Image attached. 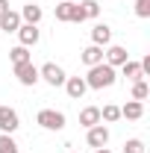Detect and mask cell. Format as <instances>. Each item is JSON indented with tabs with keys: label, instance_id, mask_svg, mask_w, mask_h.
Returning <instances> with one entry per match:
<instances>
[{
	"label": "cell",
	"instance_id": "3",
	"mask_svg": "<svg viewBox=\"0 0 150 153\" xmlns=\"http://www.w3.org/2000/svg\"><path fill=\"white\" fill-rule=\"evenodd\" d=\"M36 124L47 133H59V130H65V115L56 112V109H41L36 115Z\"/></svg>",
	"mask_w": 150,
	"mask_h": 153
},
{
	"label": "cell",
	"instance_id": "12",
	"mask_svg": "<svg viewBox=\"0 0 150 153\" xmlns=\"http://www.w3.org/2000/svg\"><path fill=\"white\" fill-rule=\"evenodd\" d=\"M109 41H112V30H109V24H94L91 44H97V47H109Z\"/></svg>",
	"mask_w": 150,
	"mask_h": 153
},
{
	"label": "cell",
	"instance_id": "17",
	"mask_svg": "<svg viewBox=\"0 0 150 153\" xmlns=\"http://www.w3.org/2000/svg\"><path fill=\"white\" fill-rule=\"evenodd\" d=\"M121 71H124V76H127L130 82H138V79H144V74H141V65H138V62H132V59H127V62L121 65Z\"/></svg>",
	"mask_w": 150,
	"mask_h": 153
},
{
	"label": "cell",
	"instance_id": "1",
	"mask_svg": "<svg viewBox=\"0 0 150 153\" xmlns=\"http://www.w3.org/2000/svg\"><path fill=\"white\" fill-rule=\"evenodd\" d=\"M115 79H118V68L106 65V62H100V65H91V68H88V74H85V85L100 91V88L115 85Z\"/></svg>",
	"mask_w": 150,
	"mask_h": 153
},
{
	"label": "cell",
	"instance_id": "26",
	"mask_svg": "<svg viewBox=\"0 0 150 153\" xmlns=\"http://www.w3.org/2000/svg\"><path fill=\"white\" fill-rule=\"evenodd\" d=\"M94 153H112V150H109V147H97Z\"/></svg>",
	"mask_w": 150,
	"mask_h": 153
},
{
	"label": "cell",
	"instance_id": "5",
	"mask_svg": "<svg viewBox=\"0 0 150 153\" xmlns=\"http://www.w3.org/2000/svg\"><path fill=\"white\" fill-rule=\"evenodd\" d=\"M85 141H88V147H106L109 144V127H103V124H94L88 127V133H85Z\"/></svg>",
	"mask_w": 150,
	"mask_h": 153
},
{
	"label": "cell",
	"instance_id": "20",
	"mask_svg": "<svg viewBox=\"0 0 150 153\" xmlns=\"http://www.w3.org/2000/svg\"><path fill=\"white\" fill-rule=\"evenodd\" d=\"M0 153H21L18 150V141H15L9 133H0Z\"/></svg>",
	"mask_w": 150,
	"mask_h": 153
},
{
	"label": "cell",
	"instance_id": "14",
	"mask_svg": "<svg viewBox=\"0 0 150 153\" xmlns=\"http://www.w3.org/2000/svg\"><path fill=\"white\" fill-rule=\"evenodd\" d=\"M79 59H82V65H85V68H91V65H100V62H103V47H97V44H88V47L79 53Z\"/></svg>",
	"mask_w": 150,
	"mask_h": 153
},
{
	"label": "cell",
	"instance_id": "9",
	"mask_svg": "<svg viewBox=\"0 0 150 153\" xmlns=\"http://www.w3.org/2000/svg\"><path fill=\"white\" fill-rule=\"evenodd\" d=\"M65 91L71 100H82V94L88 91V85H85V76H68L65 79Z\"/></svg>",
	"mask_w": 150,
	"mask_h": 153
},
{
	"label": "cell",
	"instance_id": "7",
	"mask_svg": "<svg viewBox=\"0 0 150 153\" xmlns=\"http://www.w3.org/2000/svg\"><path fill=\"white\" fill-rule=\"evenodd\" d=\"M127 59H130V53H127V47H121V44H109V47L103 50V62L112 65V68H121Z\"/></svg>",
	"mask_w": 150,
	"mask_h": 153
},
{
	"label": "cell",
	"instance_id": "11",
	"mask_svg": "<svg viewBox=\"0 0 150 153\" xmlns=\"http://www.w3.org/2000/svg\"><path fill=\"white\" fill-rule=\"evenodd\" d=\"M24 24L21 21L18 12H12V9H6L3 15H0V33H18V27Z\"/></svg>",
	"mask_w": 150,
	"mask_h": 153
},
{
	"label": "cell",
	"instance_id": "13",
	"mask_svg": "<svg viewBox=\"0 0 150 153\" xmlns=\"http://www.w3.org/2000/svg\"><path fill=\"white\" fill-rule=\"evenodd\" d=\"M18 15H21V21H24V24H33V27H38V21L44 18V12H41V6H38V3H27Z\"/></svg>",
	"mask_w": 150,
	"mask_h": 153
},
{
	"label": "cell",
	"instance_id": "2",
	"mask_svg": "<svg viewBox=\"0 0 150 153\" xmlns=\"http://www.w3.org/2000/svg\"><path fill=\"white\" fill-rule=\"evenodd\" d=\"M56 21H62V24H82V21H85L82 6L74 3V0H62L56 6Z\"/></svg>",
	"mask_w": 150,
	"mask_h": 153
},
{
	"label": "cell",
	"instance_id": "15",
	"mask_svg": "<svg viewBox=\"0 0 150 153\" xmlns=\"http://www.w3.org/2000/svg\"><path fill=\"white\" fill-rule=\"evenodd\" d=\"M144 115V103L141 100H130L127 106H121V118H127V121H138Z\"/></svg>",
	"mask_w": 150,
	"mask_h": 153
},
{
	"label": "cell",
	"instance_id": "6",
	"mask_svg": "<svg viewBox=\"0 0 150 153\" xmlns=\"http://www.w3.org/2000/svg\"><path fill=\"white\" fill-rule=\"evenodd\" d=\"M21 127V118H18V112L12 109V106H0V133H15Z\"/></svg>",
	"mask_w": 150,
	"mask_h": 153
},
{
	"label": "cell",
	"instance_id": "4",
	"mask_svg": "<svg viewBox=\"0 0 150 153\" xmlns=\"http://www.w3.org/2000/svg\"><path fill=\"white\" fill-rule=\"evenodd\" d=\"M38 79H44L47 85H65V79H68V74H65V68L62 65H56V62H44L41 68H38Z\"/></svg>",
	"mask_w": 150,
	"mask_h": 153
},
{
	"label": "cell",
	"instance_id": "18",
	"mask_svg": "<svg viewBox=\"0 0 150 153\" xmlns=\"http://www.w3.org/2000/svg\"><path fill=\"white\" fill-rule=\"evenodd\" d=\"M9 59H12V68H15V65H24V62H33V56H30V47H24V44L12 47V50H9Z\"/></svg>",
	"mask_w": 150,
	"mask_h": 153
},
{
	"label": "cell",
	"instance_id": "23",
	"mask_svg": "<svg viewBox=\"0 0 150 153\" xmlns=\"http://www.w3.org/2000/svg\"><path fill=\"white\" fill-rule=\"evenodd\" d=\"M124 153H144V141L141 138H127L124 141Z\"/></svg>",
	"mask_w": 150,
	"mask_h": 153
},
{
	"label": "cell",
	"instance_id": "21",
	"mask_svg": "<svg viewBox=\"0 0 150 153\" xmlns=\"http://www.w3.org/2000/svg\"><path fill=\"white\" fill-rule=\"evenodd\" d=\"M79 6H82V15H85V18H97V15H100V3H97V0H82Z\"/></svg>",
	"mask_w": 150,
	"mask_h": 153
},
{
	"label": "cell",
	"instance_id": "8",
	"mask_svg": "<svg viewBox=\"0 0 150 153\" xmlns=\"http://www.w3.org/2000/svg\"><path fill=\"white\" fill-rule=\"evenodd\" d=\"M15 76H18V82L21 85H36L38 82V68L33 65V62H24V65H15Z\"/></svg>",
	"mask_w": 150,
	"mask_h": 153
},
{
	"label": "cell",
	"instance_id": "19",
	"mask_svg": "<svg viewBox=\"0 0 150 153\" xmlns=\"http://www.w3.org/2000/svg\"><path fill=\"white\" fill-rule=\"evenodd\" d=\"M118 118H121V106H115V103H109V106L100 109V121H106V124H115Z\"/></svg>",
	"mask_w": 150,
	"mask_h": 153
},
{
	"label": "cell",
	"instance_id": "10",
	"mask_svg": "<svg viewBox=\"0 0 150 153\" xmlns=\"http://www.w3.org/2000/svg\"><path fill=\"white\" fill-rule=\"evenodd\" d=\"M38 38H41L38 27H33V24H21V27H18V41L24 44V47H36Z\"/></svg>",
	"mask_w": 150,
	"mask_h": 153
},
{
	"label": "cell",
	"instance_id": "24",
	"mask_svg": "<svg viewBox=\"0 0 150 153\" xmlns=\"http://www.w3.org/2000/svg\"><path fill=\"white\" fill-rule=\"evenodd\" d=\"M135 15L138 18H150V0H135Z\"/></svg>",
	"mask_w": 150,
	"mask_h": 153
},
{
	"label": "cell",
	"instance_id": "25",
	"mask_svg": "<svg viewBox=\"0 0 150 153\" xmlns=\"http://www.w3.org/2000/svg\"><path fill=\"white\" fill-rule=\"evenodd\" d=\"M6 9H9V0H0V15H3Z\"/></svg>",
	"mask_w": 150,
	"mask_h": 153
},
{
	"label": "cell",
	"instance_id": "22",
	"mask_svg": "<svg viewBox=\"0 0 150 153\" xmlns=\"http://www.w3.org/2000/svg\"><path fill=\"white\" fill-rule=\"evenodd\" d=\"M147 94H150V88H147V82H144V79L132 82V100H144Z\"/></svg>",
	"mask_w": 150,
	"mask_h": 153
},
{
	"label": "cell",
	"instance_id": "16",
	"mask_svg": "<svg viewBox=\"0 0 150 153\" xmlns=\"http://www.w3.org/2000/svg\"><path fill=\"white\" fill-rule=\"evenodd\" d=\"M79 124H82L85 130L94 127V124H103V121H100V109H97V106H85V109L79 112Z\"/></svg>",
	"mask_w": 150,
	"mask_h": 153
}]
</instances>
